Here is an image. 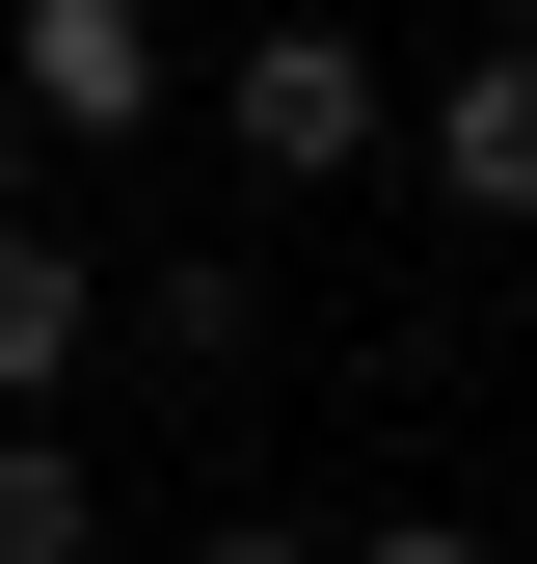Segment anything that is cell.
I'll use <instances>...</instances> for the list:
<instances>
[{"mask_svg":"<svg viewBox=\"0 0 537 564\" xmlns=\"http://www.w3.org/2000/svg\"><path fill=\"white\" fill-rule=\"evenodd\" d=\"M28 162H54V134H28V108H0V216H28Z\"/></svg>","mask_w":537,"mask_h":564,"instance_id":"cell-9","label":"cell"},{"mask_svg":"<svg viewBox=\"0 0 537 564\" xmlns=\"http://www.w3.org/2000/svg\"><path fill=\"white\" fill-rule=\"evenodd\" d=\"M81 349H108V269L54 242V216H0V403H54Z\"/></svg>","mask_w":537,"mask_h":564,"instance_id":"cell-4","label":"cell"},{"mask_svg":"<svg viewBox=\"0 0 537 564\" xmlns=\"http://www.w3.org/2000/svg\"><path fill=\"white\" fill-rule=\"evenodd\" d=\"M108 323H134V349H242L268 296H242V269H216V242H162V269H134V296H108Z\"/></svg>","mask_w":537,"mask_h":564,"instance_id":"cell-6","label":"cell"},{"mask_svg":"<svg viewBox=\"0 0 537 564\" xmlns=\"http://www.w3.org/2000/svg\"><path fill=\"white\" fill-rule=\"evenodd\" d=\"M403 134H430V188H457V216H537V54H457Z\"/></svg>","mask_w":537,"mask_h":564,"instance_id":"cell-3","label":"cell"},{"mask_svg":"<svg viewBox=\"0 0 537 564\" xmlns=\"http://www.w3.org/2000/svg\"><path fill=\"white\" fill-rule=\"evenodd\" d=\"M216 134H242L268 188H350L403 108H376V54H350V28H242V54H216Z\"/></svg>","mask_w":537,"mask_h":564,"instance_id":"cell-1","label":"cell"},{"mask_svg":"<svg viewBox=\"0 0 537 564\" xmlns=\"http://www.w3.org/2000/svg\"><path fill=\"white\" fill-rule=\"evenodd\" d=\"M0 108L28 134H162V28L134 0H0Z\"/></svg>","mask_w":537,"mask_h":564,"instance_id":"cell-2","label":"cell"},{"mask_svg":"<svg viewBox=\"0 0 537 564\" xmlns=\"http://www.w3.org/2000/svg\"><path fill=\"white\" fill-rule=\"evenodd\" d=\"M162 564H322V538H162Z\"/></svg>","mask_w":537,"mask_h":564,"instance_id":"cell-8","label":"cell"},{"mask_svg":"<svg viewBox=\"0 0 537 564\" xmlns=\"http://www.w3.org/2000/svg\"><path fill=\"white\" fill-rule=\"evenodd\" d=\"M484 54H537V0H484Z\"/></svg>","mask_w":537,"mask_h":564,"instance_id":"cell-10","label":"cell"},{"mask_svg":"<svg viewBox=\"0 0 537 564\" xmlns=\"http://www.w3.org/2000/svg\"><path fill=\"white\" fill-rule=\"evenodd\" d=\"M0 564H108V484L54 457V431H0Z\"/></svg>","mask_w":537,"mask_h":564,"instance_id":"cell-5","label":"cell"},{"mask_svg":"<svg viewBox=\"0 0 537 564\" xmlns=\"http://www.w3.org/2000/svg\"><path fill=\"white\" fill-rule=\"evenodd\" d=\"M322 564H511V538H457V511H376V538H322Z\"/></svg>","mask_w":537,"mask_h":564,"instance_id":"cell-7","label":"cell"}]
</instances>
